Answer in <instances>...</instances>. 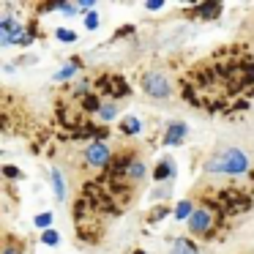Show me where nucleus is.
Returning a JSON list of instances; mask_svg holds the SVG:
<instances>
[{
  "label": "nucleus",
  "mask_w": 254,
  "mask_h": 254,
  "mask_svg": "<svg viewBox=\"0 0 254 254\" xmlns=\"http://www.w3.org/2000/svg\"><path fill=\"white\" fill-rule=\"evenodd\" d=\"M142 90L150 96V99H156V101L170 99V96H172V79L167 77L164 71L153 68V71H148V74L142 77Z\"/></svg>",
  "instance_id": "1"
},
{
  "label": "nucleus",
  "mask_w": 254,
  "mask_h": 254,
  "mask_svg": "<svg viewBox=\"0 0 254 254\" xmlns=\"http://www.w3.org/2000/svg\"><path fill=\"white\" fill-rule=\"evenodd\" d=\"M219 159H221V167H224V175H232V178L246 175L249 164H252V161H249V153L241 148H224L219 153Z\"/></svg>",
  "instance_id": "2"
},
{
  "label": "nucleus",
  "mask_w": 254,
  "mask_h": 254,
  "mask_svg": "<svg viewBox=\"0 0 254 254\" xmlns=\"http://www.w3.org/2000/svg\"><path fill=\"white\" fill-rule=\"evenodd\" d=\"M85 161H88L90 167H107L112 161V150L107 142H101V139H96V142H88V148H85Z\"/></svg>",
  "instance_id": "3"
},
{
  "label": "nucleus",
  "mask_w": 254,
  "mask_h": 254,
  "mask_svg": "<svg viewBox=\"0 0 254 254\" xmlns=\"http://www.w3.org/2000/svg\"><path fill=\"white\" fill-rule=\"evenodd\" d=\"M210 227H213V213H210L208 208H197L194 216L189 219V232H191V235H205Z\"/></svg>",
  "instance_id": "4"
},
{
  "label": "nucleus",
  "mask_w": 254,
  "mask_h": 254,
  "mask_svg": "<svg viewBox=\"0 0 254 254\" xmlns=\"http://www.w3.org/2000/svg\"><path fill=\"white\" fill-rule=\"evenodd\" d=\"M186 134H189V126L186 123H170L167 126V134H164V145L167 148H172V145H181L183 139H186Z\"/></svg>",
  "instance_id": "5"
},
{
  "label": "nucleus",
  "mask_w": 254,
  "mask_h": 254,
  "mask_svg": "<svg viewBox=\"0 0 254 254\" xmlns=\"http://www.w3.org/2000/svg\"><path fill=\"white\" fill-rule=\"evenodd\" d=\"M145 178H148V167H145L142 159H131V164H128L126 170V181L128 183H142Z\"/></svg>",
  "instance_id": "6"
},
{
  "label": "nucleus",
  "mask_w": 254,
  "mask_h": 254,
  "mask_svg": "<svg viewBox=\"0 0 254 254\" xmlns=\"http://www.w3.org/2000/svg\"><path fill=\"white\" fill-rule=\"evenodd\" d=\"M178 167L172 159H161L159 164L153 167V181H170V178H175Z\"/></svg>",
  "instance_id": "7"
},
{
  "label": "nucleus",
  "mask_w": 254,
  "mask_h": 254,
  "mask_svg": "<svg viewBox=\"0 0 254 254\" xmlns=\"http://www.w3.org/2000/svg\"><path fill=\"white\" fill-rule=\"evenodd\" d=\"M50 181H52V189H55V199L58 202H66V178H63V172L58 167H52Z\"/></svg>",
  "instance_id": "8"
},
{
  "label": "nucleus",
  "mask_w": 254,
  "mask_h": 254,
  "mask_svg": "<svg viewBox=\"0 0 254 254\" xmlns=\"http://www.w3.org/2000/svg\"><path fill=\"white\" fill-rule=\"evenodd\" d=\"M170 254H199V249L194 246L189 238H175V243H172V252Z\"/></svg>",
  "instance_id": "9"
},
{
  "label": "nucleus",
  "mask_w": 254,
  "mask_h": 254,
  "mask_svg": "<svg viewBox=\"0 0 254 254\" xmlns=\"http://www.w3.org/2000/svg\"><path fill=\"white\" fill-rule=\"evenodd\" d=\"M121 131H123V134H131V137H137V134L142 131V123H139V118H137V115L123 118V121H121Z\"/></svg>",
  "instance_id": "10"
},
{
  "label": "nucleus",
  "mask_w": 254,
  "mask_h": 254,
  "mask_svg": "<svg viewBox=\"0 0 254 254\" xmlns=\"http://www.w3.org/2000/svg\"><path fill=\"white\" fill-rule=\"evenodd\" d=\"M219 14H221L219 3H202V6H197V19H213Z\"/></svg>",
  "instance_id": "11"
},
{
  "label": "nucleus",
  "mask_w": 254,
  "mask_h": 254,
  "mask_svg": "<svg viewBox=\"0 0 254 254\" xmlns=\"http://www.w3.org/2000/svg\"><path fill=\"white\" fill-rule=\"evenodd\" d=\"M99 118H101L104 123L115 121V118H118V104H115V101H110V104H101V110H99Z\"/></svg>",
  "instance_id": "12"
},
{
  "label": "nucleus",
  "mask_w": 254,
  "mask_h": 254,
  "mask_svg": "<svg viewBox=\"0 0 254 254\" xmlns=\"http://www.w3.org/2000/svg\"><path fill=\"white\" fill-rule=\"evenodd\" d=\"M194 216V205L189 202V199H183V202L175 205V219H191Z\"/></svg>",
  "instance_id": "13"
},
{
  "label": "nucleus",
  "mask_w": 254,
  "mask_h": 254,
  "mask_svg": "<svg viewBox=\"0 0 254 254\" xmlns=\"http://www.w3.org/2000/svg\"><path fill=\"white\" fill-rule=\"evenodd\" d=\"M77 68H79V61H71L68 66H63L61 71L55 74V79H58V82H63V79H71L74 74H77Z\"/></svg>",
  "instance_id": "14"
},
{
  "label": "nucleus",
  "mask_w": 254,
  "mask_h": 254,
  "mask_svg": "<svg viewBox=\"0 0 254 254\" xmlns=\"http://www.w3.org/2000/svg\"><path fill=\"white\" fill-rule=\"evenodd\" d=\"M82 107H85V112H96V115H99V110H101V101L96 99L93 93H90V96H85V99H82Z\"/></svg>",
  "instance_id": "15"
},
{
  "label": "nucleus",
  "mask_w": 254,
  "mask_h": 254,
  "mask_svg": "<svg viewBox=\"0 0 254 254\" xmlns=\"http://www.w3.org/2000/svg\"><path fill=\"white\" fill-rule=\"evenodd\" d=\"M58 39L61 41H66V44H71V41H77V33H74V30H68V28H58Z\"/></svg>",
  "instance_id": "16"
},
{
  "label": "nucleus",
  "mask_w": 254,
  "mask_h": 254,
  "mask_svg": "<svg viewBox=\"0 0 254 254\" xmlns=\"http://www.w3.org/2000/svg\"><path fill=\"white\" fill-rule=\"evenodd\" d=\"M33 221H36V227H41V230H50V224H52V213H39Z\"/></svg>",
  "instance_id": "17"
},
{
  "label": "nucleus",
  "mask_w": 254,
  "mask_h": 254,
  "mask_svg": "<svg viewBox=\"0 0 254 254\" xmlns=\"http://www.w3.org/2000/svg\"><path fill=\"white\" fill-rule=\"evenodd\" d=\"M58 238H61V235H58L55 230H44V235H41V241H44L47 246H58Z\"/></svg>",
  "instance_id": "18"
},
{
  "label": "nucleus",
  "mask_w": 254,
  "mask_h": 254,
  "mask_svg": "<svg viewBox=\"0 0 254 254\" xmlns=\"http://www.w3.org/2000/svg\"><path fill=\"white\" fill-rule=\"evenodd\" d=\"M58 11H63L66 17H71V14L79 11V6H77V3H58Z\"/></svg>",
  "instance_id": "19"
},
{
  "label": "nucleus",
  "mask_w": 254,
  "mask_h": 254,
  "mask_svg": "<svg viewBox=\"0 0 254 254\" xmlns=\"http://www.w3.org/2000/svg\"><path fill=\"white\" fill-rule=\"evenodd\" d=\"M82 22H85V28H88V30H96V28H99V14H85V19H82Z\"/></svg>",
  "instance_id": "20"
},
{
  "label": "nucleus",
  "mask_w": 254,
  "mask_h": 254,
  "mask_svg": "<svg viewBox=\"0 0 254 254\" xmlns=\"http://www.w3.org/2000/svg\"><path fill=\"white\" fill-rule=\"evenodd\" d=\"M3 175L8 178V181H17V178H22V172L17 170V167H11V164H6L3 167Z\"/></svg>",
  "instance_id": "21"
},
{
  "label": "nucleus",
  "mask_w": 254,
  "mask_h": 254,
  "mask_svg": "<svg viewBox=\"0 0 254 254\" xmlns=\"http://www.w3.org/2000/svg\"><path fill=\"white\" fill-rule=\"evenodd\" d=\"M77 6H79V11H85V14H93L96 3H93V0H82V3H77Z\"/></svg>",
  "instance_id": "22"
},
{
  "label": "nucleus",
  "mask_w": 254,
  "mask_h": 254,
  "mask_svg": "<svg viewBox=\"0 0 254 254\" xmlns=\"http://www.w3.org/2000/svg\"><path fill=\"white\" fill-rule=\"evenodd\" d=\"M145 8L148 11H159V8H164V3L161 0H150V3H145Z\"/></svg>",
  "instance_id": "23"
},
{
  "label": "nucleus",
  "mask_w": 254,
  "mask_h": 254,
  "mask_svg": "<svg viewBox=\"0 0 254 254\" xmlns=\"http://www.w3.org/2000/svg\"><path fill=\"white\" fill-rule=\"evenodd\" d=\"M126 93V85H123V79H115V96H123Z\"/></svg>",
  "instance_id": "24"
},
{
  "label": "nucleus",
  "mask_w": 254,
  "mask_h": 254,
  "mask_svg": "<svg viewBox=\"0 0 254 254\" xmlns=\"http://www.w3.org/2000/svg\"><path fill=\"white\" fill-rule=\"evenodd\" d=\"M167 194H170V191H167V189H164V186H161V189H156V191H153V197H156V199H164V197H167Z\"/></svg>",
  "instance_id": "25"
},
{
  "label": "nucleus",
  "mask_w": 254,
  "mask_h": 254,
  "mask_svg": "<svg viewBox=\"0 0 254 254\" xmlns=\"http://www.w3.org/2000/svg\"><path fill=\"white\" fill-rule=\"evenodd\" d=\"M0 254H19V249H14L11 243H6V246H3V252H0Z\"/></svg>",
  "instance_id": "26"
},
{
  "label": "nucleus",
  "mask_w": 254,
  "mask_h": 254,
  "mask_svg": "<svg viewBox=\"0 0 254 254\" xmlns=\"http://www.w3.org/2000/svg\"><path fill=\"white\" fill-rule=\"evenodd\" d=\"M77 93H88V82H77Z\"/></svg>",
  "instance_id": "27"
},
{
  "label": "nucleus",
  "mask_w": 254,
  "mask_h": 254,
  "mask_svg": "<svg viewBox=\"0 0 254 254\" xmlns=\"http://www.w3.org/2000/svg\"><path fill=\"white\" fill-rule=\"evenodd\" d=\"M131 254H145V252H139V249H137V252H131Z\"/></svg>",
  "instance_id": "28"
}]
</instances>
